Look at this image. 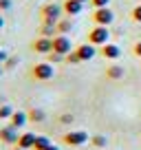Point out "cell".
I'll return each instance as SVG.
<instances>
[{
	"instance_id": "cell-33",
	"label": "cell",
	"mask_w": 141,
	"mask_h": 150,
	"mask_svg": "<svg viewBox=\"0 0 141 150\" xmlns=\"http://www.w3.org/2000/svg\"><path fill=\"white\" fill-rule=\"evenodd\" d=\"M11 150H22V148H18V146H16V148H11Z\"/></svg>"
},
{
	"instance_id": "cell-10",
	"label": "cell",
	"mask_w": 141,
	"mask_h": 150,
	"mask_svg": "<svg viewBox=\"0 0 141 150\" xmlns=\"http://www.w3.org/2000/svg\"><path fill=\"white\" fill-rule=\"evenodd\" d=\"M99 53H102V57L113 60V62L121 57V49H119V44H115V42H108V44H104V47H99Z\"/></svg>"
},
{
	"instance_id": "cell-5",
	"label": "cell",
	"mask_w": 141,
	"mask_h": 150,
	"mask_svg": "<svg viewBox=\"0 0 141 150\" xmlns=\"http://www.w3.org/2000/svg\"><path fill=\"white\" fill-rule=\"evenodd\" d=\"M93 22L99 24V27H110L115 22V11L110 7H102V9L93 11Z\"/></svg>"
},
{
	"instance_id": "cell-2",
	"label": "cell",
	"mask_w": 141,
	"mask_h": 150,
	"mask_svg": "<svg viewBox=\"0 0 141 150\" xmlns=\"http://www.w3.org/2000/svg\"><path fill=\"white\" fill-rule=\"evenodd\" d=\"M31 75H33V80H38V82H49L55 75V69H53L51 62H38V64H33Z\"/></svg>"
},
{
	"instance_id": "cell-29",
	"label": "cell",
	"mask_w": 141,
	"mask_h": 150,
	"mask_svg": "<svg viewBox=\"0 0 141 150\" xmlns=\"http://www.w3.org/2000/svg\"><path fill=\"white\" fill-rule=\"evenodd\" d=\"M9 60V55H7V51H2V49H0V64H2V62H7Z\"/></svg>"
},
{
	"instance_id": "cell-7",
	"label": "cell",
	"mask_w": 141,
	"mask_h": 150,
	"mask_svg": "<svg viewBox=\"0 0 141 150\" xmlns=\"http://www.w3.org/2000/svg\"><path fill=\"white\" fill-rule=\"evenodd\" d=\"M31 49H33L35 53H40V55H49V53H53V38L40 35L38 40H33Z\"/></svg>"
},
{
	"instance_id": "cell-8",
	"label": "cell",
	"mask_w": 141,
	"mask_h": 150,
	"mask_svg": "<svg viewBox=\"0 0 141 150\" xmlns=\"http://www.w3.org/2000/svg\"><path fill=\"white\" fill-rule=\"evenodd\" d=\"M75 53H77V57H80V62H90L97 55V47L90 44V42H84V44H80V47L75 49Z\"/></svg>"
},
{
	"instance_id": "cell-22",
	"label": "cell",
	"mask_w": 141,
	"mask_h": 150,
	"mask_svg": "<svg viewBox=\"0 0 141 150\" xmlns=\"http://www.w3.org/2000/svg\"><path fill=\"white\" fill-rule=\"evenodd\" d=\"M66 62H68V64H80V57H77L75 49H73V51H70L68 55H66Z\"/></svg>"
},
{
	"instance_id": "cell-27",
	"label": "cell",
	"mask_w": 141,
	"mask_h": 150,
	"mask_svg": "<svg viewBox=\"0 0 141 150\" xmlns=\"http://www.w3.org/2000/svg\"><path fill=\"white\" fill-rule=\"evenodd\" d=\"M132 53H135L137 57H141V40H139V42L135 44V47H132Z\"/></svg>"
},
{
	"instance_id": "cell-32",
	"label": "cell",
	"mask_w": 141,
	"mask_h": 150,
	"mask_svg": "<svg viewBox=\"0 0 141 150\" xmlns=\"http://www.w3.org/2000/svg\"><path fill=\"white\" fill-rule=\"evenodd\" d=\"M80 2H84V5H86V2H90V0H80Z\"/></svg>"
},
{
	"instance_id": "cell-16",
	"label": "cell",
	"mask_w": 141,
	"mask_h": 150,
	"mask_svg": "<svg viewBox=\"0 0 141 150\" xmlns=\"http://www.w3.org/2000/svg\"><path fill=\"white\" fill-rule=\"evenodd\" d=\"M73 31V22H70V18H64L57 22V33H62V35H68V33Z\"/></svg>"
},
{
	"instance_id": "cell-1",
	"label": "cell",
	"mask_w": 141,
	"mask_h": 150,
	"mask_svg": "<svg viewBox=\"0 0 141 150\" xmlns=\"http://www.w3.org/2000/svg\"><path fill=\"white\" fill-rule=\"evenodd\" d=\"M88 42L95 44V47H104V44H108L110 42V29L95 24V27L88 31Z\"/></svg>"
},
{
	"instance_id": "cell-3",
	"label": "cell",
	"mask_w": 141,
	"mask_h": 150,
	"mask_svg": "<svg viewBox=\"0 0 141 150\" xmlns=\"http://www.w3.org/2000/svg\"><path fill=\"white\" fill-rule=\"evenodd\" d=\"M62 13H64V9H62L60 5H44L42 7V20L44 24H55L62 20Z\"/></svg>"
},
{
	"instance_id": "cell-26",
	"label": "cell",
	"mask_w": 141,
	"mask_h": 150,
	"mask_svg": "<svg viewBox=\"0 0 141 150\" xmlns=\"http://www.w3.org/2000/svg\"><path fill=\"white\" fill-rule=\"evenodd\" d=\"M11 9V0H0V11H9Z\"/></svg>"
},
{
	"instance_id": "cell-19",
	"label": "cell",
	"mask_w": 141,
	"mask_h": 150,
	"mask_svg": "<svg viewBox=\"0 0 141 150\" xmlns=\"http://www.w3.org/2000/svg\"><path fill=\"white\" fill-rule=\"evenodd\" d=\"M90 144L95 146V148H106V144H108V139L104 135H95V137H90Z\"/></svg>"
},
{
	"instance_id": "cell-30",
	"label": "cell",
	"mask_w": 141,
	"mask_h": 150,
	"mask_svg": "<svg viewBox=\"0 0 141 150\" xmlns=\"http://www.w3.org/2000/svg\"><path fill=\"white\" fill-rule=\"evenodd\" d=\"M47 150H60V148H57V146H53V144H51V146H49Z\"/></svg>"
},
{
	"instance_id": "cell-4",
	"label": "cell",
	"mask_w": 141,
	"mask_h": 150,
	"mask_svg": "<svg viewBox=\"0 0 141 150\" xmlns=\"http://www.w3.org/2000/svg\"><path fill=\"white\" fill-rule=\"evenodd\" d=\"M88 132L86 130H68L62 135V141H64L66 146H73V148H77V146H84L86 141H88Z\"/></svg>"
},
{
	"instance_id": "cell-25",
	"label": "cell",
	"mask_w": 141,
	"mask_h": 150,
	"mask_svg": "<svg viewBox=\"0 0 141 150\" xmlns=\"http://www.w3.org/2000/svg\"><path fill=\"white\" fill-rule=\"evenodd\" d=\"M73 119H75V117H73L70 112H66V115H62V117H60V122L62 124H73Z\"/></svg>"
},
{
	"instance_id": "cell-21",
	"label": "cell",
	"mask_w": 141,
	"mask_h": 150,
	"mask_svg": "<svg viewBox=\"0 0 141 150\" xmlns=\"http://www.w3.org/2000/svg\"><path fill=\"white\" fill-rule=\"evenodd\" d=\"M130 18L135 20V22H139V24H141V5L132 7V11H130Z\"/></svg>"
},
{
	"instance_id": "cell-23",
	"label": "cell",
	"mask_w": 141,
	"mask_h": 150,
	"mask_svg": "<svg viewBox=\"0 0 141 150\" xmlns=\"http://www.w3.org/2000/svg\"><path fill=\"white\" fill-rule=\"evenodd\" d=\"M90 5L95 7V9H102V7H108L110 0H90Z\"/></svg>"
},
{
	"instance_id": "cell-15",
	"label": "cell",
	"mask_w": 141,
	"mask_h": 150,
	"mask_svg": "<svg viewBox=\"0 0 141 150\" xmlns=\"http://www.w3.org/2000/svg\"><path fill=\"white\" fill-rule=\"evenodd\" d=\"M106 75H108L110 80H121L123 77V69L119 64H110L108 69H106Z\"/></svg>"
},
{
	"instance_id": "cell-13",
	"label": "cell",
	"mask_w": 141,
	"mask_h": 150,
	"mask_svg": "<svg viewBox=\"0 0 141 150\" xmlns=\"http://www.w3.org/2000/svg\"><path fill=\"white\" fill-rule=\"evenodd\" d=\"M9 124H11L13 128H24V126L29 124V112H24V110H13Z\"/></svg>"
},
{
	"instance_id": "cell-9",
	"label": "cell",
	"mask_w": 141,
	"mask_h": 150,
	"mask_svg": "<svg viewBox=\"0 0 141 150\" xmlns=\"http://www.w3.org/2000/svg\"><path fill=\"white\" fill-rule=\"evenodd\" d=\"M18 128H13L9 124V126H5V128H0V141L2 144H7V146H13V144H18Z\"/></svg>"
},
{
	"instance_id": "cell-11",
	"label": "cell",
	"mask_w": 141,
	"mask_h": 150,
	"mask_svg": "<svg viewBox=\"0 0 141 150\" xmlns=\"http://www.w3.org/2000/svg\"><path fill=\"white\" fill-rule=\"evenodd\" d=\"M62 9H64V13L68 18H75V16H80L84 11V2H80V0H64Z\"/></svg>"
},
{
	"instance_id": "cell-34",
	"label": "cell",
	"mask_w": 141,
	"mask_h": 150,
	"mask_svg": "<svg viewBox=\"0 0 141 150\" xmlns=\"http://www.w3.org/2000/svg\"><path fill=\"white\" fill-rule=\"evenodd\" d=\"M0 75H2V64H0Z\"/></svg>"
},
{
	"instance_id": "cell-18",
	"label": "cell",
	"mask_w": 141,
	"mask_h": 150,
	"mask_svg": "<svg viewBox=\"0 0 141 150\" xmlns=\"http://www.w3.org/2000/svg\"><path fill=\"white\" fill-rule=\"evenodd\" d=\"M40 35H44V38H55V35H57V27H55V24H42Z\"/></svg>"
},
{
	"instance_id": "cell-14",
	"label": "cell",
	"mask_w": 141,
	"mask_h": 150,
	"mask_svg": "<svg viewBox=\"0 0 141 150\" xmlns=\"http://www.w3.org/2000/svg\"><path fill=\"white\" fill-rule=\"evenodd\" d=\"M44 119H47V112H44L42 108H31V110H29V122H33V124H42Z\"/></svg>"
},
{
	"instance_id": "cell-12",
	"label": "cell",
	"mask_w": 141,
	"mask_h": 150,
	"mask_svg": "<svg viewBox=\"0 0 141 150\" xmlns=\"http://www.w3.org/2000/svg\"><path fill=\"white\" fill-rule=\"evenodd\" d=\"M35 132H31V130H27V132H20V137H18V148H22V150H31L33 146H35Z\"/></svg>"
},
{
	"instance_id": "cell-24",
	"label": "cell",
	"mask_w": 141,
	"mask_h": 150,
	"mask_svg": "<svg viewBox=\"0 0 141 150\" xmlns=\"http://www.w3.org/2000/svg\"><path fill=\"white\" fill-rule=\"evenodd\" d=\"M62 60H66V57H64V55H60V53H55V51L49 53V62H51V64H53V62H62Z\"/></svg>"
},
{
	"instance_id": "cell-28",
	"label": "cell",
	"mask_w": 141,
	"mask_h": 150,
	"mask_svg": "<svg viewBox=\"0 0 141 150\" xmlns=\"http://www.w3.org/2000/svg\"><path fill=\"white\" fill-rule=\"evenodd\" d=\"M5 64H7V66H9V69H13V66H16V64H18V60H16V57H9V60H7V62H5Z\"/></svg>"
},
{
	"instance_id": "cell-17",
	"label": "cell",
	"mask_w": 141,
	"mask_h": 150,
	"mask_svg": "<svg viewBox=\"0 0 141 150\" xmlns=\"http://www.w3.org/2000/svg\"><path fill=\"white\" fill-rule=\"evenodd\" d=\"M49 146H51V139H49L47 135H38V137H35V146H33V150H47Z\"/></svg>"
},
{
	"instance_id": "cell-20",
	"label": "cell",
	"mask_w": 141,
	"mask_h": 150,
	"mask_svg": "<svg viewBox=\"0 0 141 150\" xmlns=\"http://www.w3.org/2000/svg\"><path fill=\"white\" fill-rule=\"evenodd\" d=\"M11 115H13V108L9 104H2L0 106V119H11Z\"/></svg>"
},
{
	"instance_id": "cell-6",
	"label": "cell",
	"mask_w": 141,
	"mask_h": 150,
	"mask_svg": "<svg viewBox=\"0 0 141 150\" xmlns=\"http://www.w3.org/2000/svg\"><path fill=\"white\" fill-rule=\"evenodd\" d=\"M53 51L66 57L70 51H73V42H70V38H68V35H62V33H57V35L53 38Z\"/></svg>"
},
{
	"instance_id": "cell-31",
	"label": "cell",
	"mask_w": 141,
	"mask_h": 150,
	"mask_svg": "<svg viewBox=\"0 0 141 150\" xmlns=\"http://www.w3.org/2000/svg\"><path fill=\"white\" fill-rule=\"evenodd\" d=\"M5 27V18H2V16H0V29Z\"/></svg>"
}]
</instances>
